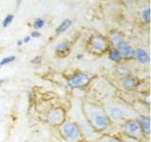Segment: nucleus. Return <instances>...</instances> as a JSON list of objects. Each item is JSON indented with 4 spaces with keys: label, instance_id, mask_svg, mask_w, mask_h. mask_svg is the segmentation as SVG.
Masks as SVG:
<instances>
[{
    "label": "nucleus",
    "instance_id": "1",
    "mask_svg": "<svg viewBox=\"0 0 151 142\" xmlns=\"http://www.w3.org/2000/svg\"><path fill=\"white\" fill-rule=\"evenodd\" d=\"M83 113L93 129L97 132L107 130L111 125V118L103 107L94 103H85L83 105Z\"/></svg>",
    "mask_w": 151,
    "mask_h": 142
},
{
    "label": "nucleus",
    "instance_id": "2",
    "mask_svg": "<svg viewBox=\"0 0 151 142\" xmlns=\"http://www.w3.org/2000/svg\"><path fill=\"white\" fill-rule=\"evenodd\" d=\"M61 134L66 140L71 142H80L82 139V131L76 121H64L60 125Z\"/></svg>",
    "mask_w": 151,
    "mask_h": 142
},
{
    "label": "nucleus",
    "instance_id": "3",
    "mask_svg": "<svg viewBox=\"0 0 151 142\" xmlns=\"http://www.w3.org/2000/svg\"><path fill=\"white\" fill-rule=\"evenodd\" d=\"M122 129L124 134L130 137V138L140 140L145 136L143 130H142V128L138 122V120H136V118L126 120L122 125Z\"/></svg>",
    "mask_w": 151,
    "mask_h": 142
},
{
    "label": "nucleus",
    "instance_id": "4",
    "mask_svg": "<svg viewBox=\"0 0 151 142\" xmlns=\"http://www.w3.org/2000/svg\"><path fill=\"white\" fill-rule=\"evenodd\" d=\"M89 49L93 53L102 54L109 49L110 46V42L108 41L106 37H104L101 34L92 35L89 38L88 41Z\"/></svg>",
    "mask_w": 151,
    "mask_h": 142
},
{
    "label": "nucleus",
    "instance_id": "5",
    "mask_svg": "<svg viewBox=\"0 0 151 142\" xmlns=\"http://www.w3.org/2000/svg\"><path fill=\"white\" fill-rule=\"evenodd\" d=\"M91 82V77L86 72H77L70 77L66 80L68 87L71 89H78L87 86L89 83Z\"/></svg>",
    "mask_w": 151,
    "mask_h": 142
},
{
    "label": "nucleus",
    "instance_id": "6",
    "mask_svg": "<svg viewBox=\"0 0 151 142\" xmlns=\"http://www.w3.org/2000/svg\"><path fill=\"white\" fill-rule=\"evenodd\" d=\"M46 121L53 126H60L65 121V111L60 107L51 108L46 113Z\"/></svg>",
    "mask_w": 151,
    "mask_h": 142
},
{
    "label": "nucleus",
    "instance_id": "7",
    "mask_svg": "<svg viewBox=\"0 0 151 142\" xmlns=\"http://www.w3.org/2000/svg\"><path fill=\"white\" fill-rule=\"evenodd\" d=\"M116 49L120 52L122 58H126L129 60L134 57L135 49L130 44H129V43H127L125 41H121L119 44L116 46Z\"/></svg>",
    "mask_w": 151,
    "mask_h": 142
},
{
    "label": "nucleus",
    "instance_id": "8",
    "mask_svg": "<svg viewBox=\"0 0 151 142\" xmlns=\"http://www.w3.org/2000/svg\"><path fill=\"white\" fill-rule=\"evenodd\" d=\"M140 82L135 76L127 75L121 79V86L127 91H133L138 87Z\"/></svg>",
    "mask_w": 151,
    "mask_h": 142
},
{
    "label": "nucleus",
    "instance_id": "9",
    "mask_svg": "<svg viewBox=\"0 0 151 142\" xmlns=\"http://www.w3.org/2000/svg\"><path fill=\"white\" fill-rule=\"evenodd\" d=\"M107 114H108V116L110 117L111 120L119 121L122 120H125V117L127 116V111L123 107L113 106L109 109Z\"/></svg>",
    "mask_w": 151,
    "mask_h": 142
},
{
    "label": "nucleus",
    "instance_id": "10",
    "mask_svg": "<svg viewBox=\"0 0 151 142\" xmlns=\"http://www.w3.org/2000/svg\"><path fill=\"white\" fill-rule=\"evenodd\" d=\"M56 54L60 57H63L70 52V43L68 41H60L56 46Z\"/></svg>",
    "mask_w": 151,
    "mask_h": 142
},
{
    "label": "nucleus",
    "instance_id": "11",
    "mask_svg": "<svg viewBox=\"0 0 151 142\" xmlns=\"http://www.w3.org/2000/svg\"><path fill=\"white\" fill-rule=\"evenodd\" d=\"M133 58H135L137 62H139L140 64H143L149 63V55L146 52V50L144 49H137L134 52Z\"/></svg>",
    "mask_w": 151,
    "mask_h": 142
},
{
    "label": "nucleus",
    "instance_id": "12",
    "mask_svg": "<svg viewBox=\"0 0 151 142\" xmlns=\"http://www.w3.org/2000/svg\"><path fill=\"white\" fill-rule=\"evenodd\" d=\"M138 122L143 130L144 135H149L150 134V120L148 117L146 116H140L138 118Z\"/></svg>",
    "mask_w": 151,
    "mask_h": 142
},
{
    "label": "nucleus",
    "instance_id": "13",
    "mask_svg": "<svg viewBox=\"0 0 151 142\" xmlns=\"http://www.w3.org/2000/svg\"><path fill=\"white\" fill-rule=\"evenodd\" d=\"M73 25V22L71 19H64V20L61 22L60 25L57 27L56 28V34L57 35H60V34H63V33H64L66 30H68V28H71V26Z\"/></svg>",
    "mask_w": 151,
    "mask_h": 142
},
{
    "label": "nucleus",
    "instance_id": "14",
    "mask_svg": "<svg viewBox=\"0 0 151 142\" xmlns=\"http://www.w3.org/2000/svg\"><path fill=\"white\" fill-rule=\"evenodd\" d=\"M108 58L110 59L111 62H113V63H116V64H119L122 61V56H121L120 52L118 51V49H116V47L115 49H111L109 50Z\"/></svg>",
    "mask_w": 151,
    "mask_h": 142
},
{
    "label": "nucleus",
    "instance_id": "15",
    "mask_svg": "<svg viewBox=\"0 0 151 142\" xmlns=\"http://www.w3.org/2000/svg\"><path fill=\"white\" fill-rule=\"evenodd\" d=\"M115 72H116V74L122 76V77H125V76H127V75H131V70H130V68L127 65L123 64H118L116 66Z\"/></svg>",
    "mask_w": 151,
    "mask_h": 142
},
{
    "label": "nucleus",
    "instance_id": "16",
    "mask_svg": "<svg viewBox=\"0 0 151 142\" xmlns=\"http://www.w3.org/2000/svg\"><path fill=\"white\" fill-rule=\"evenodd\" d=\"M16 59V57L15 56H6V57H4V58H2L1 60H0V68L2 67V66L4 65H7V64H12V62H14Z\"/></svg>",
    "mask_w": 151,
    "mask_h": 142
},
{
    "label": "nucleus",
    "instance_id": "17",
    "mask_svg": "<svg viewBox=\"0 0 151 142\" xmlns=\"http://www.w3.org/2000/svg\"><path fill=\"white\" fill-rule=\"evenodd\" d=\"M100 142H125L118 138L116 136H111V135H103L100 138Z\"/></svg>",
    "mask_w": 151,
    "mask_h": 142
},
{
    "label": "nucleus",
    "instance_id": "18",
    "mask_svg": "<svg viewBox=\"0 0 151 142\" xmlns=\"http://www.w3.org/2000/svg\"><path fill=\"white\" fill-rule=\"evenodd\" d=\"M110 39H111V42L112 44H114V46H116L122 40V36L119 34V33H116V32H113V34H111L110 36Z\"/></svg>",
    "mask_w": 151,
    "mask_h": 142
},
{
    "label": "nucleus",
    "instance_id": "19",
    "mask_svg": "<svg viewBox=\"0 0 151 142\" xmlns=\"http://www.w3.org/2000/svg\"><path fill=\"white\" fill-rule=\"evenodd\" d=\"M45 24V22L44 19L39 17V18H36L34 20V22H33V27H34V28L36 30H41V28H44Z\"/></svg>",
    "mask_w": 151,
    "mask_h": 142
},
{
    "label": "nucleus",
    "instance_id": "20",
    "mask_svg": "<svg viewBox=\"0 0 151 142\" xmlns=\"http://www.w3.org/2000/svg\"><path fill=\"white\" fill-rule=\"evenodd\" d=\"M13 18H14V16L12 15V14H8V15L4 18V20L2 21L3 28H8L9 25H11L13 21Z\"/></svg>",
    "mask_w": 151,
    "mask_h": 142
},
{
    "label": "nucleus",
    "instance_id": "21",
    "mask_svg": "<svg viewBox=\"0 0 151 142\" xmlns=\"http://www.w3.org/2000/svg\"><path fill=\"white\" fill-rule=\"evenodd\" d=\"M142 18L145 23H149L150 20V9L149 8H146L145 9H144L142 12Z\"/></svg>",
    "mask_w": 151,
    "mask_h": 142
},
{
    "label": "nucleus",
    "instance_id": "22",
    "mask_svg": "<svg viewBox=\"0 0 151 142\" xmlns=\"http://www.w3.org/2000/svg\"><path fill=\"white\" fill-rule=\"evenodd\" d=\"M41 62H42V57L37 56L35 58H33V60H31V64H41Z\"/></svg>",
    "mask_w": 151,
    "mask_h": 142
},
{
    "label": "nucleus",
    "instance_id": "23",
    "mask_svg": "<svg viewBox=\"0 0 151 142\" xmlns=\"http://www.w3.org/2000/svg\"><path fill=\"white\" fill-rule=\"evenodd\" d=\"M31 38H38V37H40L41 36V33L38 31V30H33L31 33H30V35H29Z\"/></svg>",
    "mask_w": 151,
    "mask_h": 142
},
{
    "label": "nucleus",
    "instance_id": "24",
    "mask_svg": "<svg viewBox=\"0 0 151 142\" xmlns=\"http://www.w3.org/2000/svg\"><path fill=\"white\" fill-rule=\"evenodd\" d=\"M23 40V43L24 44H28V43L30 42V40H31V37L30 36H26L24 39H22Z\"/></svg>",
    "mask_w": 151,
    "mask_h": 142
},
{
    "label": "nucleus",
    "instance_id": "25",
    "mask_svg": "<svg viewBox=\"0 0 151 142\" xmlns=\"http://www.w3.org/2000/svg\"><path fill=\"white\" fill-rule=\"evenodd\" d=\"M16 45H17L18 46H22L24 45L23 40H22V39H19V40H17V41H16Z\"/></svg>",
    "mask_w": 151,
    "mask_h": 142
},
{
    "label": "nucleus",
    "instance_id": "26",
    "mask_svg": "<svg viewBox=\"0 0 151 142\" xmlns=\"http://www.w3.org/2000/svg\"><path fill=\"white\" fill-rule=\"evenodd\" d=\"M15 1H16V4H17V6H18V7L20 6V4H21V1H22V0H15Z\"/></svg>",
    "mask_w": 151,
    "mask_h": 142
},
{
    "label": "nucleus",
    "instance_id": "27",
    "mask_svg": "<svg viewBox=\"0 0 151 142\" xmlns=\"http://www.w3.org/2000/svg\"><path fill=\"white\" fill-rule=\"evenodd\" d=\"M127 2H131V1H133V0H126Z\"/></svg>",
    "mask_w": 151,
    "mask_h": 142
}]
</instances>
